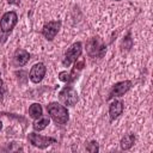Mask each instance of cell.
I'll return each instance as SVG.
<instances>
[{"label":"cell","instance_id":"obj_17","mask_svg":"<svg viewBox=\"0 0 153 153\" xmlns=\"http://www.w3.org/2000/svg\"><path fill=\"white\" fill-rule=\"evenodd\" d=\"M86 151L90 152V153H96V152H98V151H99V147H98L97 141H91L90 143H87Z\"/></svg>","mask_w":153,"mask_h":153},{"label":"cell","instance_id":"obj_10","mask_svg":"<svg viewBox=\"0 0 153 153\" xmlns=\"http://www.w3.org/2000/svg\"><path fill=\"white\" fill-rule=\"evenodd\" d=\"M30 60V54L24 50V49H17L14 51V55H13V63L14 66H18V67H22V66H25Z\"/></svg>","mask_w":153,"mask_h":153},{"label":"cell","instance_id":"obj_8","mask_svg":"<svg viewBox=\"0 0 153 153\" xmlns=\"http://www.w3.org/2000/svg\"><path fill=\"white\" fill-rule=\"evenodd\" d=\"M60 27H61V20H51V22H48L47 24H44V26L42 29V35L48 41H51L57 35Z\"/></svg>","mask_w":153,"mask_h":153},{"label":"cell","instance_id":"obj_13","mask_svg":"<svg viewBox=\"0 0 153 153\" xmlns=\"http://www.w3.org/2000/svg\"><path fill=\"white\" fill-rule=\"evenodd\" d=\"M49 123H50V118H49L48 116H41L39 118H37V120L33 122L32 127H33V129H35L36 131H41V130L45 129Z\"/></svg>","mask_w":153,"mask_h":153},{"label":"cell","instance_id":"obj_14","mask_svg":"<svg viewBox=\"0 0 153 153\" xmlns=\"http://www.w3.org/2000/svg\"><path fill=\"white\" fill-rule=\"evenodd\" d=\"M134 142H135V135L134 134H127V135H124L121 139V142H120L121 149L127 151V149L131 148V146L134 145Z\"/></svg>","mask_w":153,"mask_h":153},{"label":"cell","instance_id":"obj_22","mask_svg":"<svg viewBox=\"0 0 153 153\" xmlns=\"http://www.w3.org/2000/svg\"><path fill=\"white\" fill-rule=\"evenodd\" d=\"M116 1H120V0H116Z\"/></svg>","mask_w":153,"mask_h":153},{"label":"cell","instance_id":"obj_19","mask_svg":"<svg viewBox=\"0 0 153 153\" xmlns=\"http://www.w3.org/2000/svg\"><path fill=\"white\" fill-rule=\"evenodd\" d=\"M10 4H13V5H19V2H20V0H7Z\"/></svg>","mask_w":153,"mask_h":153},{"label":"cell","instance_id":"obj_2","mask_svg":"<svg viewBox=\"0 0 153 153\" xmlns=\"http://www.w3.org/2000/svg\"><path fill=\"white\" fill-rule=\"evenodd\" d=\"M86 51H87V55L92 59L94 57H103L105 51H106V47L103 44L102 39L96 36V37H91L87 43H86Z\"/></svg>","mask_w":153,"mask_h":153},{"label":"cell","instance_id":"obj_3","mask_svg":"<svg viewBox=\"0 0 153 153\" xmlns=\"http://www.w3.org/2000/svg\"><path fill=\"white\" fill-rule=\"evenodd\" d=\"M59 98H60V100H61L65 105H67V106H74V105L78 103V99H79L76 90H75L73 86H71V85L65 86V87L60 91Z\"/></svg>","mask_w":153,"mask_h":153},{"label":"cell","instance_id":"obj_9","mask_svg":"<svg viewBox=\"0 0 153 153\" xmlns=\"http://www.w3.org/2000/svg\"><path fill=\"white\" fill-rule=\"evenodd\" d=\"M45 72H47V68L44 66V63L42 62H38L36 65H33L30 69V73H29V78L32 82L35 84H38L43 80L44 75H45Z\"/></svg>","mask_w":153,"mask_h":153},{"label":"cell","instance_id":"obj_21","mask_svg":"<svg viewBox=\"0 0 153 153\" xmlns=\"http://www.w3.org/2000/svg\"><path fill=\"white\" fill-rule=\"evenodd\" d=\"M1 128H2V123H1V121H0V130H1Z\"/></svg>","mask_w":153,"mask_h":153},{"label":"cell","instance_id":"obj_20","mask_svg":"<svg viewBox=\"0 0 153 153\" xmlns=\"http://www.w3.org/2000/svg\"><path fill=\"white\" fill-rule=\"evenodd\" d=\"M1 87H2V79L0 78V88H1Z\"/></svg>","mask_w":153,"mask_h":153},{"label":"cell","instance_id":"obj_7","mask_svg":"<svg viewBox=\"0 0 153 153\" xmlns=\"http://www.w3.org/2000/svg\"><path fill=\"white\" fill-rule=\"evenodd\" d=\"M131 87V81L130 80H123V81H120V82H116L112 88L110 90L109 92V96H108V100L112 99V98H116V97H122L126 92H128Z\"/></svg>","mask_w":153,"mask_h":153},{"label":"cell","instance_id":"obj_1","mask_svg":"<svg viewBox=\"0 0 153 153\" xmlns=\"http://www.w3.org/2000/svg\"><path fill=\"white\" fill-rule=\"evenodd\" d=\"M47 111L49 116L54 120L55 123L57 124H66L69 120V114L66 106L61 105L57 102H51L47 105Z\"/></svg>","mask_w":153,"mask_h":153},{"label":"cell","instance_id":"obj_5","mask_svg":"<svg viewBox=\"0 0 153 153\" xmlns=\"http://www.w3.org/2000/svg\"><path fill=\"white\" fill-rule=\"evenodd\" d=\"M17 22H18V17H17L16 12L10 11V12L4 13V16L0 19V29H1V31L4 33L11 32L12 29L14 27V25L17 24Z\"/></svg>","mask_w":153,"mask_h":153},{"label":"cell","instance_id":"obj_18","mask_svg":"<svg viewBox=\"0 0 153 153\" xmlns=\"http://www.w3.org/2000/svg\"><path fill=\"white\" fill-rule=\"evenodd\" d=\"M59 79L61 80V81H63V82H69V73L67 72V71H62V72H60L59 73Z\"/></svg>","mask_w":153,"mask_h":153},{"label":"cell","instance_id":"obj_4","mask_svg":"<svg viewBox=\"0 0 153 153\" xmlns=\"http://www.w3.org/2000/svg\"><path fill=\"white\" fill-rule=\"evenodd\" d=\"M81 51H82V44H81V42H75V43H73V44L67 49V51H66V54H65V59H63V61H62L63 66H67V67H68L71 63L75 62V61L79 59V56L81 55Z\"/></svg>","mask_w":153,"mask_h":153},{"label":"cell","instance_id":"obj_16","mask_svg":"<svg viewBox=\"0 0 153 153\" xmlns=\"http://www.w3.org/2000/svg\"><path fill=\"white\" fill-rule=\"evenodd\" d=\"M131 47H133V39H131V37H130V32H128V33L124 36V38L122 39L121 48H122V50L128 51V50H130Z\"/></svg>","mask_w":153,"mask_h":153},{"label":"cell","instance_id":"obj_6","mask_svg":"<svg viewBox=\"0 0 153 153\" xmlns=\"http://www.w3.org/2000/svg\"><path fill=\"white\" fill-rule=\"evenodd\" d=\"M27 139H29V141H30L31 145H33L35 147H38V148H45L49 145H53V143H56L57 142V140L55 137L42 136L39 134H36V133H30L27 135Z\"/></svg>","mask_w":153,"mask_h":153},{"label":"cell","instance_id":"obj_12","mask_svg":"<svg viewBox=\"0 0 153 153\" xmlns=\"http://www.w3.org/2000/svg\"><path fill=\"white\" fill-rule=\"evenodd\" d=\"M82 68H84V60H79V61L76 60L74 66H73V68H72V71H71V73H69V82H73L74 80L78 79V76H79L80 72L82 71Z\"/></svg>","mask_w":153,"mask_h":153},{"label":"cell","instance_id":"obj_15","mask_svg":"<svg viewBox=\"0 0 153 153\" xmlns=\"http://www.w3.org/2000/svg\"><path fill=\"white\" fill-rule=\"evenodd\" d=\"M42 112H43V109H42L41 104H38V103H33L29 108V115H30V117H32L35 120L39 118L42 116Z\"/></svg>","mask_w":153,"mask_h":153},{"label":"cell","instance_id":"obj_11","mask_svg":"<svg viewBox=\"0 0 153 153\" xmlns=\"http://www.w3.org/2000/svg\"><path fill=\"white\" fill-rule=\"evenodd\" d=\"M123 112V103L121 100H114L110 106H109V115H110V120L114 121L116 120L121 114Z\"/></svg>","mask_w":153,"mask_h":153}]
</instances>
